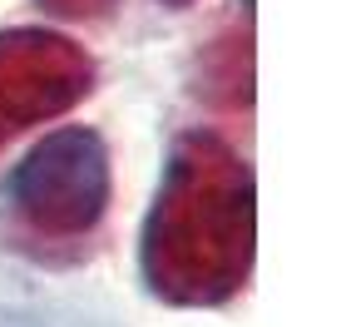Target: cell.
<instances>
[{
    "mask_svg": "<svg viewBox=\"0 0 361 327\" xmlns=\"http://www.w3.org/2000/svg\"><path fill=\"white\" fill-rule=\"evenodd\" d=\"M144 283L159 302H228L252 263V174L218 134H183L144 223Z\"/></svg>",
    "mask_w": 361,
    "mask_h": 327,
    "instance_id": "1",
    "label": "cell"
},
{
    "mask_svg": "<svg viewBox=\"0 0 361 327\" xmlns=\"http://www.w3.org/2000/svg\"><path fill=\"white\" fill-rule=\"evenodd\" d=\"M109 144L90 124L50 129L6 174L0 198L11 218L45 243H80L109 213Z\"/></svg>",
    "mask_w": 361,
    "mask_h": 327,
    "instance_id": "2",
    "label": "cell"
},
{
    "mask_svg": "<svg viewBox=\"0 0 361 327\" xmlns=\"http://www.w3.org/2000/svg\"><path fill=\"white\" fill-rule=\"evenodd\" d=\"M0 327H60L55 317H45V312H35V307H0Z\"/></svg>",
    "mask_w": 361,
    "mask_h": 327,
    "instance_id": "5",
    "label": "cell"
},
{
    "mask_svg": "<svg viewBox=\"0 0 361 327\" xmlns=\"http://www.w3.org/2000/svg\"><path fill=\"white\" fill-rule=\"evenodd\" d=\"M90 55L50 30H6L0 35V139L30 119H50L90 95Z\"/></svg>",
    "mask_w": 361,
    "mask_h": 327,
    "instance_id": "3",
    "label": "cell"
},
{
    "mask_svg": "<svg viewBox=\"0 0 361 327\" xmlns=\"http://www.w3.org/2000/svg\"><path fill=\"white\" fill-rule=\"evenodd\" d=\"M164 11H188V6H198V0H159Z\"/></svg>",
    "mask_w": 361,
    "mask_h": 327,
    "instance_id": "6",
    "label": "cell"
},
{
    "mask_svg": "<svg viewBox=\"0 0 361 327\" xmlns=\"http://www.w3.org/2000/svg\"><path fill=\"white\" fill-rule=\"evenodd\" d=\"M40 11H55V16H104L109 0H40Z\"/></svg>",
    "mask_w": 361,
    "mask_h": 327,
    "instance_id": "4",
    "label": "cell"
}]
</instances>
